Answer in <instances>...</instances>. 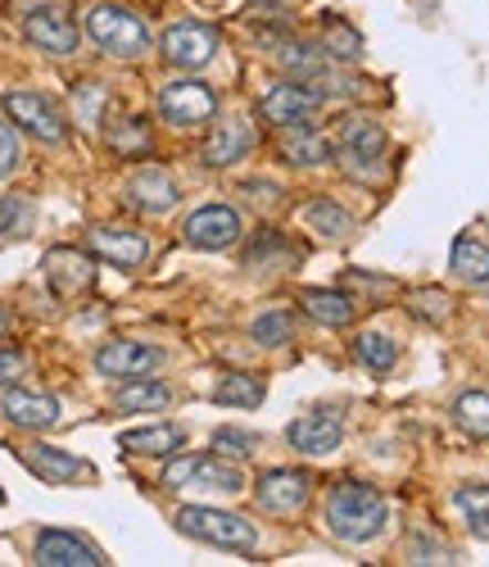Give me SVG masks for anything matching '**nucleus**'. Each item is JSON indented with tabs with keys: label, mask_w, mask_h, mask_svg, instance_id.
Listing matches in <instances>:
<instances>
[{
	"label": "nucleus",
	"mask_w": 489,
	"mask_h": 567,
	"mask_svg": "<svg viewBox=\"0 0 489 567\" xmlns=\"http://www.w3.org/2000/svg\"><path fill=\"white\" fill-rule=\"evenodd\" d=\"M389 523V504L376 486H363V482H340L331 495H326V532L340 540V545H367L385 532Z\"/></svg>",
	"instance_id": "1"
},
{
	"label": "nucleus",
	"mask_w": 489,
	"mask_h": 567,
	"mask_svg": "<svg viewBox=\"0 0 489 567\" xmlns=\"http://www.w3.org/2000/svg\"><path fill=\"white\" fill-rule=\"evenodd\" d=\"M177 532L190 536V540L218 545V549H236V554H250L259 545L254 523H245L240 513H227V508H209V504L177 508Z\"/></svg>",
	"instance_id": "2"
},
{
	"label": "nucleus",
	"mask_w": 489,
	"mask_h": 567,
	"mask_svg": "<svg viewBox=\"0 0 489 567\" xmlns=\"http://www.w3.org/2000/svg\"><path fill=\"white\" fill-rule=\"evenodd\" d=\"M86 37L114 60H141L145 51H150V28H145L132 10L110 6V0L86 10Z\"/></svg>",
	"instance_id": "3"
},
{
	"label": "nucleus",
	"mask_w": 489,
	"mask_h": 567,
	"mask_svg": "<svg viewBox=\"0 0 489 567\" xmlns=\"http://www.w3.org/2000/svg\"><path fill=\"white\" fill-rule=\"evenodd\" d=\"M164 486L168 491H190V486H205V491H222L236 495L245 486V472L236 463H227L222 454H177L164 467Z\"/></svg>",
	"instance_id": "4"
},
{
	"label": "nucleus",
	"mask_w": 489,
	"mask_h": 567,
	"mask_svg": "<svg viewBox=\"0 0 489 567\" xmlns=\"http://www.w3.org/2000/svg\"><path fill=\"white\" fill-rule=\"evenodd\" d=\"M385 146L389 136L376 118H345L340 123V164L354 177H376L385 164Z\"/></svg>",
	"instance_id": "5"
},
{
	"label": "nucleus",
	"mask_w": 489,
	"mask_h": 567,
	"mask_svg": "<svg viewBox=\"0 0 489 567\" xmlns=\"http://www.w3.org/2000/svg\"><path fill=\"white\" fill-rule=\"evenodd\" d=\"M159 114L164 123L173 127H200L218 114V91L200 78H181V82H168L159 91Z\"/></svg>",
	"instance_id": "6"
},
{
	"label": "nucleus",
	"mask_w": 489,
	"mask_h": 567,
	"mask_svg": "<svg viewBox=\"0 0 489 567\" xmlns=\"http://www.w3.org/2000/svg\"><path fill=\"white\" fill-rule=\"evenodd\" d=\"M6 114H10L14 127L45 141V146H60V141L69 136V123L60 118V110L45 101L41 91H6Z\"/></svg>",
	"instance_id": "7"
},
{
	"label": "nucleus",
	"mask_w": 489,
	"mask_h": 567,
	"mask_svg": "<svg viewBox=\"0 0 489 567\" xmlns=\"http://www.w3.org/2000/svg\"><path fill=\"white\" fill-rule=\"evenodd\" d=\"M218 45H222V37L209 23H173L159 41V55L173 69H205L218 55Z\"/></svg>",
	"instance_id": "8"
},
{
	"label": "nucleus",
	"mask_w": 489,
	"mask_h": 567,
	"mask_svg": "<svg viewBox=\"0 0 489 567\" xmlns=\"http://www.w3.org/2000/svg\"><path fill=\"white\" fill-rule=\"evenodd\" d=\"M285 441L295 445L300 454H309V458L335 454V450H340V441H345V417H340L335 409H313V413H300V417L285 427Z\"/></svg>",
	"instance_id": "9"
},
{
	"label": "nucleus",
	"mask_w": 489,
	"mask_h": 567,
	"mask_svg": "<svg viewBox=\"0 0 489 567\" xmlns=\"http://www.w3.org/2000/svg\"><path fill=\"white\" fill-rule=\"evenodd\" d=\"M318 110H322V96L313 86H300V82H277V86L263 91V101H259V114L272 127H300Z\"/></svg>",
	"instance_id": "10"
},
{
	"label": "nucleus",
	"mask_w": 489,
	"mask_h": 567,
	"mask_svg": "<svg viewBox=\"0 0 489 567\" xmlns=\"http://www.w3.org/2000/svg\"><path fill=\"white\" fill-rule=\"evenodd\" d=\"M19 463L32 472V477L51 482V486H73V482H95V467L69 450L55 445H19Z\"/></svg>",
	"instance_id": "11"
},
{
	"label": "nucleus",
	"mask_w": 489,
	"mask_h": 567,
	"mask_svg": "<svg viewBox=\"0 0 489 567\" xmlns=\"http://www.w3.org/2000/svg\"><path fill=\"white\" fill-rule=\"evenodd\" d=\"M168 354L159 346H145V341H110L95 350V372L114 377V382H132V377H150Z\"/></svg>",
	"instance_id": "12"
},
{
	"label": "nucleus",
	"mask_w": 489,
	"mask_h": 567,
	"mask_svg": "<svg viewBox=\"0 0 489 567\" xmlns=\"http://www.w3.org/2000/svg\"><path fill=\"white\" fill-rule=\"evenodd\" d=\"M259 508L263 513H277V517H290V513H300L313 495V477L309 472H295V467H277V472H263L259 486Z\"/></svg>",
	"instance_id": "13"
},
{
	"label": "nucleus",
	"mask_w": 489,
	"mask_h": 567,
	"mask_svg": "<svg viewBox=\"0 0 489 567\" xmlns=\"http://www.w3.org/2000/svg\"><path fill=\"white\" fill-rule=\"evenodd\" d=\"M240 236V214L227 205H205L181 223V241L195 250H227Z\"/></svg>",
	"instance_id": "14"
},
{
	"label": "nucleus",
	"mask_w": 489,
	"mask_h": 567,
	"mask_svg": "<svg viewBox=\"0 0 489 567\" xmlns=\"http://www.w3.org/2000/svg\"><path fill=\"white\" fill-rule=\"evenodd\" d=\"M23 37L37 45V51L60 55V60L77 51V28H73V19H69L64 10H55V6L32 10V14L23 19Z\"/></svg>",
	"instance_id": "15"
},
{
	"label": "nucleus",
	"mask_w": 489,
	"mask_h": 567,
	"mask_svg": "<svg viewBox=\"0 0 489 567\" xmlns=\"http://www.w3.org/2000/svg\"><path fill=\"white\" fill-rule=\"evenodd\" d=\"M32 558L41 567H101L105 554L95 549L91 540L73 536V532H41L32 545Z\"/></svg>",
	"instance_id": "16"
},
{
	"label": "nucleus",
	"mask_w": 489,
	"mask_h": 567,
	"mask_svg": "<svg viewBox=\"0 0 489 567\" xmlns=\"http://www.w3.org/2000/svg\"><path fill=\"white\" fill-rule=\"evenodd\" d=\"M91 255L105 259L114 268H141L150 259V241L141 231H127V227H95L91 231Z\"/></svg>",
	"instance_id": "17"
},
{
	"label": "nucleus",
	"mask_w": 489,
	"mask_h": 567,
	"mask_svg": "<svg viewBox=\"0 0 489 567\" xmlns=\"http://www.w3.org/2000/svg\"><path fill=\"white\" fill-rule=\"evenodd\" d=\"M0 413H6L14 427L28 432H45L60 422V400L55 395H37V391H6L0 395Z\"/></svg>",
	"instance_id": "18"
},
{
	"label": "nucleus",
	"mask_w": 489,
	"mask_h": 567,
	"mask_svg": "<svg viewBox=\"0 0 489 567\" xmlns=\"http://www.w3.org/2000/svg\"><path fill=\"white\" fill-rule=\"evenodd\" d=\"M250 151H254V127L245 123V118H227L205 141V164L209 168H231V164H240Z\"/></svg>",
	"instance_id": "19"
},
{
	"label": "nucleus",
	"mask_w": 489,
	"mask_h": 567,
	"mask_svg": "<svg viewBox=\"0 0 489 567\" xmlns=\"http://www.w3.org/2000/svg\"><path fill=\"white\" fill-rule=\"evenodd\" d=\"M127 200L145 214H168L181 196H177V182L164 173V168H136L127 177Z\"/></svg>",
	"instance_id": "20"
},
{
	"label": "nucleus",
	"mask_w": 489,
	"mask_h": 567,
	"mask_svg": "<svg viewBox=\"0 0 489 567\" xmlns=\"http://www.w3.org/2000/svg\"><path fill=\"white\" fill-rule=\"evenodd\" d=\"M41 268H45V281H51L60 296H82L95 281V264L82 250H51Z\"/></svg>",
	"instance_id": "21"
},
{
	"label": "nucleus",
	"mask_w": 489,
	"mask_h": 567,
	"mask_svg": "<svg viewBox=\"0 0 489 567\" xmlns=\"http://www.w3.org/2000/svg\"><path fill=\"white\" fill-rule=\"evenodd\" d=\"M118 445L127 454H141V458H164V454H177L186 445V432L181 427H168V422H159V427H136V432H123Z\"/></svg>",
	"instance_id": "22"
},
{
	"label": "nucleus",
	"mask_w": 489,
	"mask_h": 567,
	"mask_svg": "<svg viewBox=\"0 0 489 567\" xmlns=\"http://www.w3.org/2000/svg\"><path fill=\"white\" fill-rule=\"evenodd\" d=\"M114 404H118L123 413H159V409L173 404V391H168L164 382H150V377H132V382L118 386Z\"/></svg>",
	"instance_id": "23"
},
{
	"label": "nucleus",
	"mask_w": 489,
	"mask_h": 567,
	"mask_svg": "<svg viewBox=\"0 0 489 567\" xmlns=\"http://www.w3.org/2000/svg\"><path fill=\"white\" fill-rule=\"evenodd\" d=\"M304 313L313 322H322V327H350L354 313H358V305L345 291H322L318 287V291H304Z\"/></svg>",
	"instance_id": "24"
},
{
	"label": "nucleus",
	"mask_w": 489,
	"mask_h": 567,
	"mask_svg": "<svg viewBox=\"0 0 489 567\" xmlns=\"http://www.w3.org/2000/svg\"><path fill=\"white\" fill-rule=\"evenodd\" d=\"M281 155L295 164V168H322V164L331 159V146H326V136H318V132H309V127L300 123V127H290V132L281 136Z\"/></svg>",
	"instance_id": "25"
},
{
	"label": "nucleus",
	"mask_w": 489,
	"mask_h": 567,
	"mask_svg": "<svg viewBox=\"0 0 489 567\" xmlns=\"http://www.w3.org/2000/svg\"><path fill=\"white\" fill-rule=\"evenodd\" d=\"M449 264H454V277L467 281V287H485V281H489V246L476 241V236H462V241H454Z\"/></svg>",
	"instance_id": "26"
},
{
	"label": "nucleus",
	"mask_w": 489,
	"mask_h": 567,
	"mask_svg": "<svg viewBox=\"0 0 489 567\" xmlns=\"http://www.w3.org/2000/svg\"><path fill=\"white\" fill-rule=\"evenodd\" d=\"M214 400L227 404V409H259L263 404V382L250 372H227L214 386Z\"/></svg>",
	"instance_id": "27"
},
{
	"label": "nucleus",
	"mask_w": 489,
	"mask_h": 567,
	"mask_svg": "<svg viewBox=\"0 0 489 567\" xmlns=\"http://www.w3.org/2000/svg\"><path fill=\"white\" fill-rule=\"evenodd\" d=\"M304 223H309L318 236H326V241H340V236L354 231V218L340 209L335 200H313V205H304Z\"/></svg>",
	"instance_id": "28"
},
{
	"label": "nucleus",
	"mask_w": 489,
	"mask_h": 567,
	"mask_svg": "<svg viewBox=\"0 0 489 567\" xmlns=\"http://www.w3.org/2000/svg\"><path fill=\"white\" fill-rule=\"evenodd\" d=\"M272 60L281 69H290V73H304V78H322L326 73L318 51H309V45H300V41H285V37H272Z\"/></svg>",
	"instance_id": "29"
},
{
	"label": "nucleus",
	"mask_w": 489,
	"mask_h": 567,
	"mask_svg": "<svg viewBox=\"0 0 489 567\" xmlns=\"http://www.w3.org/2000/svg\"><path fill=\"white\" fill-rule=\"evenodd\" d=\"M250 337H254L259 346H268V350L290 346V341H295V318H290L285 309H268V313H259V318H254Z\"/></svg>",
	"instance_id": "30"
},
{
	"label": "nucleus",
	"mask_w": 489,
	"mask_h": 567,
	"mask_svg": "<svg viewBox=\"0 0 489 567\" xmlns=\"http://www.w3.org/2000/svg\"><path fill=\"white\" fill-rule=\"evenodd\" d=\"M454 417H458L462 432L489 441V391H467V395H458V400H454Z\"/></svg>",
	"instance_id": "31"
},
{
	"label": "nucleus",
	"mask_w": 489,
	"mask_h": 567,
	"mask_svg": "<svg viewBox=\"0 0 489 567\" xmlns=\"http://www.w3.org/2000/svg\"><path fill=\"white\" fill-rule=\"evenodd\" d=\"M454 508L467 517V523H471L480 536H489V486H480V482L458 486V491H454Z\"/></svg>",
	"instance_id": "32"
},
{
	"label": "nucleus",
	"mask_w": 489,
	"mask_h": 567,
	"mask_svg": "<svg viewBox=\"0 0 489 567\" xmlns=\"http://www.w3.org/2000/svg\"><path fill=\"white\" fill-rule=\"evenodd\" d=\"M354 354H358V363H367L372 372H389V368H395V359H399V346L389 341V337H381V332H363V337L354 341Z\"/></svg>",
	"instance_id": "33"
},
{
	"label": "nucleus",
	"mask_w": 489,
	"mask_h": 567,
	"mask_svg": "<svg viewBox=\"0 0 489 567\" xmlns=\"http://www.w3.org/2000/svg\"><path fill=\"white\" fill-rule=\"evenodd\" d=\"M110 146L118 155H145L150 151V127H145L141 118H123L114 132H110Z\"/></svg>",
	"instance_id": "34"
},
{
	"label": "nucleus",
	"mask_w": 489,
	"mask_h": 567,
	"mask_svg": "<svg viewBox=\"0 0 489 567\" xmlns=\"http://www.w3.org/2000/svg\"><path fill=\"white\" fill-rule=\"evenodd\" d=\"M73 110H77V123L95 127V123H101V114H105V86L101 82H82L73 91Z\"/></svg>",
	"instance_id": "35"
},
{
	"label": "nucleus",
	"mask_w": 489,
	"mask_h": 567,
	"mask_svg": "<svg viewBox=\"0 0 489 567\" xmlns=\"http://www.w3.org/2000/svg\"><path fill=\"white\" fill-rule=\"evenodd\" d=\"M32 227V205L23 196H0V236H23Z\"/></svg>",
	"instance_id": "36"
},
{
	"label": "nucleus",
	"mask_w": 489,
	"mask_h": 567,
	"mask_svg": "<svg viewBox=\"0 0 489 567\" xmlns=\"http://www.w3.org/2000/svg\"><path fill=\"white\" fill-rule=\"evenodd\" d=\"M322 45H326L331 55H340V60H358V55H363V41H358V32H350L345 23H326Z\"/></svg>",
	"instance_id": "37"
},
{
	"label": "nucleus",
	"mask_w": 489,
	"mask_h": 567,
	"mask_svg": "<svg viewBox=\"0 0 489 567\" xmlns=\"http://www.w3.org/2000/svg\"><path fill=\"white\" fill-rule=\"evenodd\" d=\"M413 313L426 318V322H449L454 305H449L445 291H417V296H413Z\"/></svg>",
	"instance_id": "38"
},
{
	"label": "nucleus",
	"mask_w": 489,
	"mask_h": 567,
	"mask_svg": "<svg viewBox=\"0 0 489 567\" xmlns=\"http://www.w3.org/2000/svg\"><path fill=\"white\" fill-rule=\"evenodd\" d=\"M23 159V146H19V127L14 123H0V177H10Z\"/></svg>",
	"instance_id": "39"
},
{
	"label": "nucleus",
	"mask_w": 489,
	"mask_h": 567,
	"mask_svg": "<svg viewBox=\"0 0 489 567\" xmlns=\"http://www.w3.org/2000/svg\"><path fill=\"white\" fill-rule=\"evenodd\" d=\"M214 445H218L222 454H231V458H250V454H254V436H240V432H218Z\"/></svg>",
	"instance_id": "40"
},
{
	"label": "nucleus",
	"mask_w": 489,
	"mask_h": 567,
	"mask_svg": "<svg viewBox=\"0 0 489 567\" xmlns=\"http://www.w3.org/2000/svg\"><path fill=\"white\" fill-rule=\"evenodd\" d=\"M14 377H23V354L19 350H0V386H10Z\"/></svg>",
	"instance_id": "41"
},
{
	"label": "nucleus",
	"mask_w": 489,
	"mask_h": 567,
	"mask_svg": "<svg viewBox=\"0 0 489 567\" xmlns=\"http://www.w3.org/2000/svg\"><path fill=\"white\" fill-rule=\"evenodd\" d=\"M6 332H10V309L0 305V337H6Z\"/></svg>",
	"instance_id": "42"
},
{
	"label": "nucleus",
	"mask_w": 489,
	"mask_h": 567,
	"mask_svg": "<svg viewBox=\"0 0 489 567\" xmlns=\"http://www.w3.org/2000/svg\"><path fill=\"white\" fill-rule=\"evenodd\" d=\"M0 504H6V495H0Z\"/></svg>",
	"instance_id": "43"
}]
</instances>
